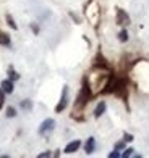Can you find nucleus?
<instances>
[{"instance_id":"obj_2","label":"nucleus","mask_w":149,"mask_h":158,"mask_svg":"<svg viewBox=\"0 0 149 158\" xmlns=\"http://www.w3.org/2000/svg\"><path fill=\"white\" fill-rule=\"evenodd\" d=\"M93 97H94V94L91 92V87H89V84H88V79L84 77V79H83V84H81V89H80V94H78V97H76L73 113L81 111L84 106L89 103V100L93 98Z\"/></svg>"},{"instance_id":"obj_10","label":"nucleus","mask_w":149,"mask_h":158,"mask_svg":"<svg viewBox=\"0 0 149 158\" xmlns=\"http://www.w3.org/2000/svg\"><path fill=\"white\" fill-rule=\"evenodd\" d=\"M105 110H107V103L105 102H99L97 105H96V108H94V111H93V116L97 119V118H101L102 114L105 113Z\"/></svg>"},{"instance_id":"obj_3","label":"nucleus","mask_w":149,"mask_h":158,"mask_svg":"<svg viewBox=\"0 0 149 158\" xmlns=\"http://www.w3.org/2000/svg\"><path fill=\"white\" fill-rule=\"evenodd\" d=\"M84 16L88 18V21L93 26H97L101 21V6H99L97 0H89L84 6Z\"/></svg>"},{"instance_id":"obj_20","label":"nucleus","mask_w":149,"mask_h":158,"mask_svg":"<svg viewBox=\"0 0 149 158\" xmlns=\"http://www.w3.org/2000/svg\"><path fill=\"white\" fill-rule=\"evenodd\" d=\"M107 156H109V158H122V152H120V150H115V148H113V152H110Z\"/></svg>"},{"instance_id":"obj_12","label":"nucleus","mask_w":149,"mask_h":158,"mask_svg":"<svg viewBox=\"0 0 149 158\" xmlns=\"http://www.w3.org/2000/svg\"><path fill=\"white\" fill-rule=\"evenodd\" d=\"M20 108H21V110H24V111H31V110H33V100H29V98L21 100Z\"/></svg>"},{"instance_id":"obj_24","label":"nucleus","mask_w":149,"mask_h":158,"mask_svg":"<svg viewBox=\"0 0 149 158\" xmlns=\"http://www.w3.org/2000/svg\"><path fill=\"white\" fill-rule=\"evenodd\" d=\"M37 156H39V158H47V156H52V152H42V153H39Z\"/></svg>"},{"instance_id":"obj_21","label":"nucleus","mask_w":149,"mask_h":158,"mask_svg":"<svg viewBox=\"0 0 149 158\" xmlns=\"http://www.w3.org/2000/svg\"><path fill=\"white\" fill-rule=\"evenodd\" d=\"M3 105H5V92L2 90V87H0V110L3 108Z\"/></svg>"},{"instance_id":"obj_9","label":"nucleus","mask_w":149,"mask_h":158,"mask_svg":"<svg viewBox=\"0 0 149 158\" xmlns=\"http://www.w3.org/2000/svg\"><path fill=\"white\" fill-rule=\"evenodd\" d=\"M84 152H86V155H91L96 152V139L94 137H88V140L84 142Z\"/></svg>"},{"instance_id":"obj_25","label":"nucleus","mask_w":149,"mask_h":158,"mask_svg":"<svg viewBox=\"0 0 149 158\" xmlns=\"http://www.w3.org/2000/svg\"><path fill=\"white\" fill-rule=\"evenodd\" d=\"M31 29L34 31V34H39V27H37L36 24H31Z\"/></svg>"},{"instance_id":"obj_22","label":"nucleus","mask_w":149,"mask_h":158,"mask_svg":"<svg viewBox=\"0 0 149 158\" xmlns=\"http://www.w3.org/2000/svg\"><path fill=\"white\" fill-rule=\"evenodd\" d=\"M134 137H133V134H130V132H123V140L125 142H131Z\"/></svg>"},{"instance_id":"obj_23","label":"nucleus","mask_w":149,"mask_h":158,"mask_svg":"<svg viewBox=\"0 0 149 158\" xmlns=\"http://www.w3.org/2000/svg\"><path fill=\"white\" fill-rule=\"evenodd\" d=\"M70 16H72V18H73V21H75V23H76V24H80V23H81V19H80V16H76V15H75V13H73V11H70Z\"/></svg>"},{"instance_id":"obj_4","label":"nucleus","mask_w":149,"mask_h":158,"mask_svg":"<svg viewBox=\"0 0 149 158\" xmlns=\"http://www.w3.org/2000/svg\"><path fill=\"white\" fill-rule=\"evenodd\" d=\"M67 106H68V85H63L60 100H59V103H57V106H55V113H62V111H65Z\"/></svg>"},{"instance_id":"obj_13","label":"nucleus","mask_w":149,"mask_h":158,"mask_svg":"<svg viewBox=\"0 0 149 158\" xmlns=\"http://www.w3.org/2000/svg\"><path fill=\"white\" fill-rule=\"evenodd\" d=\"M0 45L11 47V40H10V35H8V34H5V32H0Z\"/></svg>"},{"instance_id":"obj_1","label":"nucleus","mask_w":149,"mask_h":158,"mask_svg":"<svg viewBox=\"0 0 149 158\" xmlns=\"http://www.w3.org/2000/svg\"><path fill=\"white\" fill-rule=\"evenodd\" d=\"M110 74L112 73L109 71V68H97V66H94V69L86 76L88 84H89V87H91V92H93L94 95L102 94V92H104Z\"/></svg>"},{"instance_id":"obj_6","label":"nucleus","mask_w":149,"mask_h":158,"mask_svg":"<svg viewBox=\"0 0 149 158\" xmlns=\"http://www.w3.org/2000/svg\"><path fill=\"white\" fill-rule=\"evenodd\" d=\"M115 21H117L118 26H123V27L128 26V24H130V16H128V13H126L125 10H122V8H117Z\"/></svg>"},{"instance_id":"obj_14","label":"nucleus","mask_w":149,"mask_h":158,"mask_svg":"<svg viewBox=\"0 0 149 158\" xmlns=\"http://www.w3.org/2000/svg\"><path fill=\"white\" fill-rule=\"evenodd\" d=\"M117 39H118L120 42H128V39H130L128 31H126L125 27H122V29H120V32L117 34Z\"/></svg>"},{"instance_id":"obj_15","label":"nucleus","mask_w":149,"mask_h":158,"mask_svg":"<svg viewBox=\"0 0 149 158\" xmlns=\"http://www.w3.org/2000/svg\"><path fill=\"white\" fill-rule=\"evenodd\" d=\"M8 79H11L13 82H15V81H18V79H20L18 71H15V68H13V66H10V68H8Z\"/></svg>"},{"instance_id":"obj_7","label":"nucleus","mask_w":149,"mask_h":158,"mask_svg":"<svg viewBox=\"0 0 149 158\" xmlns=\"http://www.w3.org/2000/svg\"><path fill=\"white\" fill-rule=\"evenodd\" d=\"M80 147H81V140H72V142L67 143V147H65V150H63V152L70 155V153L78 152V150H80Z\"/></svg>"},{"instance_id":"obj_17","label":"nucleus","mask_w":149,"mask_h":158,"mask_svg":"<svg viewBox=\"0 0 149 158\" xmlns=\"http://www.w3.org/2000/svg\"><path fill=\"white\" fill-rule=\"evenodd\" d=\"M5 18H7V23H8V26L11 27V29H15V31H16V29H18V24L15 23V19L11 18V15H7Z\"/></svg>"},{"instance_id":"obj_16","label":"nucleus","mask_w":149,"mask_h":158,"mask_svg":"<svg viewBox=\"0 0 149 158\" xmlns=\"http://www.w3.org/2000/svg\"><path fill=\"white\" fill-rule=\"evenodd\" d=\"M113 148H115V150H120V152H123V150L126 148V142H125L123 139H122V140H118V142H115Z\"/></svg>"},{"instance_id":"obj_11","label":"nucleus","mask_w":149,"mask_h":158,"mask_svg":"<svg viewBox=\"0 0 149 158\" xmlns=\"http://www.w3.org/2000/svg\"><path fill=\"white\" fill-rule=\"evenodd\" d=\"M94 66H97V68H109V64L105 63V58L99 53L96 58H94Z\"/></svg>"},{"instance_id":"obj_19","label":"nucleus","mask_w":149,"mask_h":158,"mask_svg":"<svg viewBox=\"0 0 149 158\" xmlns=\"http://www.w3.org/2000/svg\"><path fill=\"white\" fill-rule=\"evenodd\" d=\"M133 155H134V148L126 147V148L123 150V153H122V158H128V156H133Z\"/></svg>"},{"instance_id":"obj_8","label":"nucleus","mask_w":149,"mask_h":158,"mask_svg":"<svg viewBox=\"0 0 149 158\" xmlns=\"http://www.w3.org/2000/svg\"><path fill=\"white\" fill-rule=\"evenodd\" d=\"M0 87L5 94H13V90H15V82L11 81V79H3L2 84H0Z\"/></svg>"},{"instance_id":"obj_18","label":"nucleus","mask_w":149,"mask_h":158,"mask_svg":"<svg viewBox=\"0 0 149 158\" xmlns=\"http://www.w3.org/2000/svg\"><path fill=\"white\" fill-rule=\"evenodd\" d=\"M5 116L7 118H15L16 116V108H15V106H8V108H7Z\"/></svg>"},{"instance_id":"obj_5","label":"nucleus","mask_w":149,"mask_h":158,"mask_svg":"<svg viewBox=\"0 0 149 158\" xmlns=\"http://www.w3.org/2000/svg\"><path fill=\"white\" fill-rule=\"evenodd\" d=\"M54 127H55V121H54L52 118H47V119H44V121L41 123V126H39V134H41V135H47L49 132L54 131Z\"/></svg>"}]
</instances>
